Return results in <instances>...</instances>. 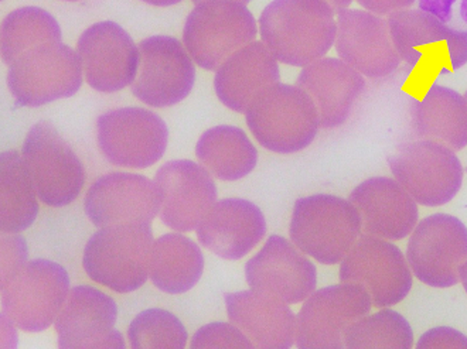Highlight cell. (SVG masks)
I'll list each match as a JSON object with an SVG mask.
<instances>
[{"label":"cell","instance_id":"6da1fadb","mask_svg":"<svg viewBox=\"0 0 467 349\" xmlns=\"http://www.w3.org/2000/svg\"><path fill=\"white\" fill-rule=\"evenodd\" d=\"M258 25L264 45L286 66H309L335 47L337 20L326 0H272Z\"/></svg>","mask_w":467,"mask_h":349},{"label":"cell","instance_id":"7a4b0ae2","mask_svg":"<svg viewBox=\"0 0 467 349\" xmlns=\"http://www.w3.org/2000/svg\"><path fill=\"white\" fill-rule=\"evenodd\" d=\"M245 120L256 142L278 155L309 148L320 129L319 112L309 95L282 82L256 95L246 109Z\"/></svg>","mask_w":467,"mask_h":349},{"label":"cell","instance_id":"3957f363","mask_svg":"<svg viewBox=\"0 0 467 349\" xmlns=\"http://www.w3.org/2000/svg\"><path fill=\"white\" fill-rule=\"evenodd\" d=\"M153 243L150 223L99 228L87 242L82 268L94 283L112 292H135L148 282Z\"/></svg>","mask_w":467,"mask_h":349},{"label":"cell","instance_id":"277c9868","mask_svg":"<svg viewBox=\"0 0 467 349\" xmlns=\"http://www.w3.org/2000/svg\"><path fill=\"white\" fill-rule=\"evenodd\" d=\"M361 233L360 214L350 200L313 194L295 202L289 238L302 252L319 263H340Z\"/></svg>","mask_w":467,"mask_h":349},{"label":"cell","instance_id":"5b68a950","mask_svg":"<svg viewBox=\"0 0 467 349\" xmlns=\"http://www.w3.org/2000/svg\"><path fill=\"white\" fill-rule=\"evenodd\" d=\"M398 56L410 69L448 74L467 64V30L451 29L423 9L398 10L387 19Z\"/></svg>","mask_w":467,"mask_h":349},{"label":"cell","instance_id":"8992f818","mask_svg":"<svg viewBox=\"0 0 467 349\" xmlns=\"http://www.w3.org/2000/svg\"><path fill=\"white\" fill-rule=\"evenodd\" d=\"M259 26L238 0H204L184 23L183 45L200 68L217 71L227 58L255 41Z\"/></svg>","mask_w":467,"mask_h":349},{"label":"cell","instance_id":"52a82bcc","mask_svg":"<svg viewBox=\"0 0 467 349\" xmlns=\"http://www.w3.org/2000/svg\"><path fill=\"white\" fill-rule=\"evenodd\" d=\"M77 51L51 41L26 51L7 69V87L19 107H43L70 98L84 81Z\"/></svg>","mask_w":467,"mask_h":349},{"label":"cell","instance_id":"ba28073f","mask_svg":"<svg viewBox=\"0 0 467 349\" xmlns=\"http://www.w3.org/2000/svg\"><path fill=\"white\" fill-rule=\"evenodd\" d=\"M22 158L43 204L61 208L78 199L86 169L53 123L33 125L23 142Z\"/></svg>","mask_w":467,"mask_h":349},{"label":"cell","instance_id":"9c48e42d","mask_svg":"<svg viewBox=\"0 0 467 349\" xmlns=\"http://www.w3.org/2000/svg\"><path fill=\"white\" fill-rule=\"evenodd\" d=\"M392 176L422 207H442L461 191L464 169L456 151L442 143L418 139L389 158Z\"/></svg>","mask_w":467,"mask_h":349},{"label":"cell","instance_id":"30bf717a","mask_svg":"<svg viewBox=\"0 0 467 349\" xmlns=\"http://www.w3.org/2000/svg\"><path fill=\"white\" fill-rule=\"evenodd\" d=\"M70 293V277L56 262L30 261L2 286L4 313L27 333L53 324Z\"/></svg>","mask_w":467,"mask_h":349},{"label":"cell","instance_id":"8fae6325","mask_svg":"<svg viewBox=\"0 0 467 349\" xmlns=\"http://www.w3.org/2000/svg\"><path fill=\"white\" fill-rule=\"evenodd\" d=\"M97 142L105 160L125 169H148L168 149L166 122L152 110L128 107L108 110L97 120Z\"/></svg>","mask_w":467,"mask_h":349},{"label":"cell","instance_id":"7c38bea8","mask_svg":"<svg viewBox=\"0 0 467 349\" xmlns=\"http://www.w3.org/2000/svg\"><path fill=\"white\" fill-rule=\"evenodd\" d=\"M338 277L343 283L363 286L379 309L404 302L414 286V273L401 249L366 233L340 262Z\"/></svg>","mask_w":467,"mask_h":349},{"label":"cell","instance_id":"4fadbf2b","mask_svg":"<svg viewBox=\"0 0 467 349\" xmlns=\"http://www.w3.org/2000/svg\"><path fill=\"white\" fill-rule=\"evenodd\" d=\"M373 300L360 284L341 282L315 290L296 315L295 345L300 349L346 348V331L369 314Z\"/></svg>","mask_w":467,"mask_h":349},{"label":"cell","instance_id":"5bb4252c","mask_svg":"<svg viewBox=\"0 0 467 349\" xmlns=\"http://www.w3.org/2000/svg\"><path fill=\"white\" fill-rule=\"evenodd\" d=\"M410 236L405 256L420 283L449 289L461 282L459 269L467 262V227L459 218L430 215Z\"/></svg>","mask_w":467,"mask_h":349},{"label":"cell","instance_id":"9a60e30c","mask_svg":"<svg viewBox=\"0 0 467 349\" xmlns=\"http://www.w3.org/2000/svg\"><path fill=\"white\" fill-rule=\"evenodd\" d=\"M140 64L133 97L152 108H169L189 97L196 82V67L183 43L171 36L140 41Z\"/></svg>","mask_w":467,"mask_h":349},{"label":"cell","instance_id":"2e32d148","mask_svg":"<svg viewBox=\"0 0 467 349\" xmlns=\"http://www.w3.org/2000/svg\"><path fill=\"white\" fill-rule=\"evenodd\" d=\"M76 51L84 79L94 91L114 94L135 81L140 47L117 23L89 26L79 36Z\"/></svg>","mask_w":467,"mask_h":349},{"label":"cell","instance_id":"e0dca14e","mask_svg":"<svg viewBox=\"0 0 467 349\" xmlns=\"http://www.w3.org/2000/svg\"><path fill=\"white\" fill-rule=\"evenodd\" d=\"M245 279L255 292L287 304H297L315 292L317 269L292 241L272 235L264 248L246 262Z\"/></svg>","mask_w":467,"mask_h":349},{"label":"cell","instance_id":"ac0fdd59","mask_svg":"<svg viewBox=\"0 0 467 349\" xmlns=\"http://www.w3.org/2000/svg\"><path fill=\"white\" fill-rule=\"evenodd\" d=\"M335 47L338 58L366 78L394 74L401 58L395 50L387 19L364 9L341 10L336 15Z\"/></svg>","mask_w":467,"mask_h":349},{"label":"cell","instance_id":"d6986e66","mask_svg":"<svg viewBox=\"0 0 467 349\" xmlns=\"http://www.w3.org/2000/svg\"><path fill=\"white\" fill-rule=\"evenodd\" d=\"M158 184L133 173H109L99 177L87 192L84 211L94 227L120 223H152L161 214Z\"/></svg>","mask_w":467,"mask_h":349},{"label":"cell","instance_id":"ffe728a7","mask_svg":"<svg viewBox=\"0 0 467 349\" xmlns=\"http://www.w3.org/2000/svg\"><path fill=\"white\" fill-rule=\"evenodd\" d=\"M117 303L101 290L82 284L68 293L54 325L60 348H120L127 346L115 328Z\"/></svg>","mask_w":467,"mask_h":349},{"label":"cell","instance_id":"44dd1931","mask_svg":"<svg viewBox=\"0 0 467 349\" xmlns=\"http://www.w3.org/2000/svg\"><path fill=\"white\" fill-rule=\"evenodd\" d=\"M155 183L161 192V220L179 232L196 231L217 202V187L202 164L169 161L159 169Z\"/></svg>","mask_w":467,"mask_h":349},{"label":"cell","instance_id":"7402d4cb","mask_svg":"<svg viewBox=\"0 0 467 349\" xmlns=\"http://www.w3.org/2000/svg\"><path fill=\"white\" fill-rule=\"evenodd\" d=\"M351 204L360 214L363 233L381 240L402 241L420 222L418 202L389 177H371L350 192Z\"/></svg>","mask_w":467,"mask_h":349},{"label":"cell","instance_id":"603a6c76","mask_svg":"<svg viewBox=\"0 0 467 349\" xmlns=\"http://www.w3.org/2000/svg\"><path fill=\"white\" fill-rule=\"evenodd\" d=\"M319 112L320 128L336 129L348 122L366 91V77L336 57H323L304 67L296 79Z\"/></svg>","mask_w":467,"mask_h":349},{"label":"cell","instance_id":"cb8c5ba5","mask_svg":"<svg viewBox=\"0 0 467 349\" xmlns=\"http://www.w3.org/2000/svg\"><path fill=\"white\" fill-rule=\"evenodd\" d=\"M196 232L199 242L218 258L240 261L265 238V215L248 200H220L202 218Z\"/></svg>","mask_w":467,"mask_h":349},{"label":"cell","instance_id":"d4e9b609","mask_svg":"<svg viewBox=\"0 0 467 349\" xmlns=\"http://www.w3.org/2000/svg\"><path fill=\"white\" fill-rule=\"evenodd\" d=\"M228 318L255 348L287 349L296 341V315L282 300L255 292L225 294Z\"/></svg>","mask_w":467,"mask_h":349},{"label":"cell","instance_id":"484cf974","mask_svg":"<svg viewBox=\"0 0 467 349\" xmlns=\"http://www.w3.org/2000/svg\"><path fill=\"white\" fill-rule=\"evenodd\" d=\"M278 63L263 41H253L234 53L215 71L218 99L234 112L245 114L259 92L281 79Z\"/></svg>","mask_w":467,"mask_h":349},{"label":"cell","instance_id":"4316f807","mask_svg":"<svg viewBox=\"0 0 467 349\" xmlns=\"http://www.w3.org/2000/svg\"><path fill=\"white\" fill-rule=\"evenodd\" d=\"M410 127L418 139L463 150L467 146L466 98L448 87L431 86L410 108Z\"/></svg>","mask_w":467,"mask_h":349},{"label":"cell","instance_id":"83f0119b","mask_svg":"<svg viewBox=\"0 0 467 349\" xmlns=\"http://www.w3.org/2000/svg\"><path fill=\"white\" fill-rule=\"evenodd\" d=\"M204 256L194 241L181 233H166L155 241L149 264L153 286L168 294H183L202 276Z\"/></svg>","mask_w":467,"mask_h":349},{"label":"cell","instance_id":"f1b7e54d","mask_svg":"<svg viewBox=\"0 0 467 349\" xmlns=\"http://www.w3.org/2000/svg\"><path fill=\"white\" fill-rule=\"evenodd\" d=\"M200 164L215 179L237 181L253 173L258 150L241 128L220 125L205 130L196 145Z\"/></svg>","mask_w":467,"mask_h":349},{"label":"cell","instance_id":"f546056e","mask_svg":"<svg viewBox=\"0 0 467 349\" xmlns=\"http://www.w3.org/2000/svg\"><path fill=\"white\" fill-rule=\"evenodd\" d=\"M0 230L2 233H20L37 220L38 195L22 153L2 151L0 155Z\"/></svg>","mask_w":467,"mask_h":349},{"label":"cell","instance_id":"4dcf8cb0","mask_svg":"<svg viewBox=\"0 0 467 349\" xmlns=\"http://www.w3.org/2000/svg\"><path fill=\"white\" fill-rule=\"evenodd\" d=\"M61 41V27L47 10L27 6L13 10L2 23V60L6 66L37 46Z\"/></svg>","mask_w":467,"mask_h":349},{"label":"cell","instance_id":"1f68e13d","mask_svg":"<svg viewBox=\"0 0 467 349\" xmlns=\"http://www.w3.org/2000/svg\"><path fill=\"white\" fill-rule=\"evenodd\" d=\"M414 341L410 321L389 307L364 315L345 334L348 349H412Z\"/></svg>","mask_w":467,"mask_h":349},{"label":"cell","instance_id":"d6a6232c","mask_svg":"<svg viewBox=\"0 0 467 349\" xmlns=\"http://www.w3.org/2000/svg\"><path fill=\"white\" fill-rule=\"evenodd\" d=\"M133 349H183L189 334L181 318L163 309H148L133 318L128 328Z\"/></svg>","mask_w":467,"mask_h":349},{"label":"cell","instance_id":"836d02e7","mask_svg":"<svg viewBox=\"0 0 467 349\" xmlns=\"http://www.w3.org/2000/svg\"><path fill=\"white\" fill-rule=\"evenodd\" d=\"M190 348H255L250 338L233 323H210L202 325L190 341Z\"/></svg>","mask_w":467,"mask_h":349},{"label":"cell","instance_id":"e575fe53","mask_svg":"<svg viewBox=\"0 0 467 349\" xmlns=\"http://www.w3.org/2000/svg\"><path fill=\"white\" fill-rule=\"evenodd\" d=\"M27 243L17 233L2 236V286L27 263Z\"/></svg>","mask_w":467,"mask_h":349},{"label":"cell","instance_id":"d590c367","mask_svg":"<svg viewBox=\"0 0 467 349\" xmlns=\"http://www.w3.org/2000/svg\"><path fill=\"white\" fill-rule=\"evenodd\" d=\"M417 349H467V335L451 327H435L423 333Z\"/></svg>","mask_w":467,"mask_h":349},{"label":"cell","instance_id":"8d00e7d4","mask_svg":"<svg viewBox=\"0 0 467 349\" xmlns=\"http://www.w3.org/2000/svg\"><path fill=\"white\" fill-rule=\"evenodd\" d=\"M364 10L376 13L379 16H389L391 13L398 10L408 9L417 2V0H356Z\"/></svg>","mask_w":467,"mask_h":349},{"label":"cell","instance_id":"74e56055","mask_svg":"<svg viewBox=\"0 0 467 349\" xmlns=\"http://www.w3.org/2000/svg\"><path fill=\"white\" fill-rule=\"evenodd\" d=\"M326 2L333 7L336 15H337L341 10L348 9L353 5L354 0H326Z\"/></svg>","mask_w":467,"mask_h":349},{"label":"cell","instance_id":"f35d334b","mask_svg":"<svg viewBox=\"0 0 467 349\" xmlns=\"http://www.w3.org/2000/svg\"><path fill=\"white\" fill-rule=\"evenodd\" d=\"M145 4L152 5V6H173V5L181 4L183 0H142Z\"/></svg>","mask_w":467,"mask_h":349},{"label":"cell","instance_id":"ab89813d","mask_svg":"<svg viewBox=\"0 0 467 349\" xmlns=\"http://www.w3.org/2000/svg\"><path fill=\"white\" fill-rule=\"evenodd\" d=\"M459 279H461V283L463 284L464 292L467 293V262H464L459 269Z\"/></svg>","mask_w":467,"mask_h":349},{"label":"cell","instance_id":"60d3db41","mask_svg":"<svg viewBox=\"0 0 467 349\" xmlns=\"http://www.w3.org/2000/svg\"><path fill=\"white\" fill-rule=\"evenodd\" d=\"M202 2H204V0H193L194 5L202 4ZM238 2H241V4L248 5V4H251V2H253V0H238Z\"/></svg>","mask_w":467,"mask_h":349},{"label":"cell","instance_id":"b9f144b4","mask_svg":"<svg viewBox=\"0 0 467 349\" xmlns=\"http://www.w3.org/2000/svg\"><path fill=\"white\" fill-rule=\"evenodd\" d=\"M462 12H463V19L467 22V0H464L463 7H462Z\"/></svg>","mask_w":467,"mask_h":349},{"label":"cell","instance_id":"7bdbcfd3","mask_svg":"<svg viewBox=\"0 0 467 349\" xmlns=\"http://www.w3.org/2000/svg\"><path fill=\"white\" fill-rule=\"evenodd\" d=\"M64 2H79V0H64Z\"/></svg>","mask_w":467,"mask_h":349},{"label":"cell","instance_id":"ee69618b","mask_svg":"<svg viewBox=\"0 0 467 349\" xmlns=\"http://www.w3.org/2000/svg\"><path fill=\"white\" fill-rule=\"evenodd\" d=\"M464 98H466V101H467V91H466V94H464Z\"/></svg>","mask_w":467,"mask_h":349}]
</instances>
